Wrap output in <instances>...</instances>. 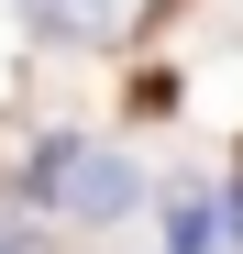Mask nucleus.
<instances>
[{
    "label": "nucleus",
    "instance_id": "2",
    "mask_svg": "<svg viewBox=\"0 0 243 254\" xmlns=\"http://www.w3.org/2000/svg\"><path fill=\"white\" fill-rule=\"evenodd\" d=\"M45 22H66V33H100V0H33Z\"/></svg>",
    "mask_w": 243,
    "mask_h": 254
},
{
    "label": "nucleus",
    "instance_id": "3",
    "mask_svg": "<svg viewBox=\"0 0 243 254\" xmlns=\"http://www.w3.org/2000/svg\"><path fill=\"white\" fill-rule=\"evenodd\" d=\"M0 254H33V243H22V232H0Z\"/></svg>",
    "mask_w": 243,
    "mask_h": 254
},
{
    "label": "nucleus",
    "instance_id": "1",
    "mask_svg": "<svg viewBox=\"0 0 243 254\" xmlns=\"http://www.w3.org/2000/svg\"><path fill=\"white\" fill-rule=\"evenodd\" d=\"M45 188L77 221H111V210H133V166L122 155H45Z\"/></svg>",
    "mask_w": 243,
    "mask_h": 254
}]
</instances>
